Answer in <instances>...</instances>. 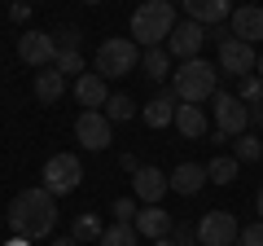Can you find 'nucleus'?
<instances>
[{"label": "nucleus", "mask_w": 263, "mask_h": 246, "mask_svg": "<svg viewBox=\"0 0 263 246\" xmlns=\"http://www.w3.org/2000/svg\"><path fill=\"white\" fill-rule=\"evenodd\" d=\"M237 163H259L263 159V141L259 136H250V132H241L237 136V154H233Z\"/></svg>", "instance_id": "nucleus-27"}, {"label": "nucleus", "mask_w": 263, "mask_h": 246, "mask_svg": "<svg viewBox=\"0 0 263 246\" xmlns=\"http://www.w3.org/2000/svg\"><path fill=\"white\" fill-rule=\"evenodd\" d=\"M53 246H79V242H75V237H57Z\"/></svg>", "instance_id": "nucleus-37"}, {"label": "nucleus", "mask_w": 263, "mask_h": 246, "mask_svg": "<svg viewBox=\"0 0 263 246\" xmlns=\"http://www.w3.org/2000/svg\"><path fill=\"white\" fill-rule=\"evenodd\" d=\"M136 66H141V48L132 44V40L114 36V40H101L97 44V75L101 79H123Z\"/></svg>", "instance_id": "nucleus-4"}, {"label": "nucleus", "mask_w": 263, "mask_h": 246, "mask_svg": "<svg viewBox=\"0 0 263 246\" xmlns=\"http://www.w3.org/2000/svg\"><path fill=\"white\" fill-rule=\"evenodd\" d=\"M141 167H145V163L136 159V154H123V171H141Z\"/></svg>", "instance_id": "nucleus-35"}, {"label": "nucleus", "mask_w": 263, "mask_h": 246, "mask_svg": "<svg viewBox=\"0 0 263 246\" xmlns=\"http://www.w3.org/2000/svg\"><path fill=\"white\" fill-rule=\"evenodd\" d=\"M154 246H176V242H171V237H158V242H154Z\"/></svg>", "instance_id": "nucleus-40"}, {"label": "nucleus", "mask_w": 263, "mask_h": 246, "mask_svg": "<svg viewBox=\"0 0 263 246\" xmlns=\"http://www.w3.org/2000/svg\"><path fill=\"white\" fill-rule=\"evenodd\" d=\"M254 211H259V220H263V189L254 194Z\"/></svg>", "instance_id": "nucleus-36"}, {"label": "nucleus", "mask_w": 263, "mask_h": 246, "mask_svg": "<svg viewBox=\"0 0 263 246\" xmlns=\"http://www.w3.org/2000/svg\"><path fill=\"white\" fill-rule=\"evenodd\" d=\"M141 71L154 79V84H167V75L176 66H171V53H167V44H158V48H145L141 53Z\"/></svg>", "instance_id": "nucleus-21"}, {"label": "nucleus", "mask_w": 263, "mask_h": 246, "mask_svg": "<svg viewBox=\"0 0 263 246\" xmlns=\"http://www.w3.org/2000/svg\"><path fill=\"white\" fill-rule=\"evenodd\" d=\"M101 233H105V224L92 216V211H84V216H75V224H70V237H75L79 246L84 242H101Z\"/></svg>", "instance_id": "nucleus-23"}, {"label": "nucleus", "mask_w": 263, "mask_h": 246, "mask_svg": "<svg viewBox=\"0 0 263 246\" xmlns=\"http://www.w3.org/2000/svg\"><path fill=\"white\" fill-rule=\"evenodd\" d=\"M75 136H79V145H84V150L101 154V150H110V145H114V123L105 119L101 110H79Z\"/></svg>", "instance_id": "nucleus-8"}, {"label": "nucleus", "mask_w": 263, "mask_h": 246, "mask_svg": "<svg viewBox=\"0 0 263 246\" xmlns=\"http://www.w3.org/2000/svg\"><path fill=\"white\" fill-rule=\"evenodd\" d=\"M237 242H241V246H263V220H259V224H250V229H241Z\"/></svg>", "instance_id": "nucleus-32"}, {"label": "nucleus", "mask_w": 263, "mask_h": 246, "mask_svg": "<svg viewBox=\"0 0 263 246\" xmlns=\"http://www.w3.org/2000/svg\"><path fill=\"white\" fill-rule=\"evenodd\" d=\"M250 123H254V128H263V97L250 106Z\"/></svg>", "instance_id": "nucleus-34"}, {"label": "nucleus", "mask_w": 263, "mask_h": 246, "mask_svg": "<svg viewBox=\"0 0 263 246\" xmlns=\"http://www.w3.org/2000/svg\"><path fill=\"white\" fill-rule=\"evenodd\" d=\"M228 31L246 44H263V5H237V13L228 18Z\"/></svg>", "instance_id": "nucleus-12"}, {"label": "nucleus", "mask_w": 263, "mask_h": 246, "mask_svg": "<svg viewBox=\"0 0 263 246\" xmlns=\"http://www.w3.org/2000/svg\"><path fill=\"white\" fill-rule=\"evenodd\" d=\"M27 13H31V0H13L9 18H13V22H22V18H27Z\"/></svg>", "instance_id": "nucleus-33"}, {"label": "nucleus", "mask_w": 263, "mask_h": 246, "mask_svg": "<svg viewBox=\"0 0 263 246\" xmlns=\"http://www.w3.org/2000/svg\"><path fill=\"white\" fill-rule=\"evenodd\" d=\"M75 97L84 110H101L105 101H110V88H105V79L97 75V71H84V75L75 79Z\"/></svg>", "instance_id": "nucleus-16"}, {"label": "nucleus", "mask_w": 263, "mask_h": 246, "mask_svg": "<svg viewBox=\"0 0 263 246\" xmlns=\"http://www.w3.org/2000/svg\"><path fill=\"white\" fill-rule=\"evenodd\" d=\"M202 44H206V27H202V22H193V18L176 22V31L167 36V53L180 57V62L197 57V53H202Z\"/></svg>", "instance_id": "nucleus-10"}, {"label": "nucleus", "mask_w": 263, "mask_h": 246, "mask_svg": "<svg viewBox=\"0 0 263 246\" xmlns=\"http://www.w3.org/2000/svg\"><path fill=\"white\" fill-rule=\"evenodd\" d=\"M184 13L211 31V27H219V22L233 18V0H184Z\"/></svg>", "instance_id": "nucleus-13"}, {"label": "nucleus", "mask_w": 263, "mask_h": 246, "mask_svg": "<svg viewBox=\"0 0 263 246\" xmlns=\"http://www.w3.org/2000/svg\"><path fill=\"white\" fill-rule=\"evenodd\" d=\"M202 185H206V167H197V163H180V167L167 176V189L184 194V198H189V194H197Z\"/></svg>", "instance_id": "nucleus-19"}, {"label": "nucleus", "mask_w": 263, "mask_h": 246, "mask_svg": "<svg viewBox=\"0 0 263 246\" xmlns=\"http://www.w3.org/2000/svg\"><path fill=\"white\" fill-rule=\"evenodd\" d=\"M176 132H180V136H189V141H202V136L211 132L206 110H202V106H189V101H180V106H176Z\"/></svg>", "instance_id": "nucleus-17"}, {"label": "nucleus", "mask_w": 263, "mask_h": 246, "mask_svg": "<svg viewBox=\"0 0 263 246\" xmlns=\"http://www.w3.org/2000/svg\"><path fill=\"white\" fill-rule=\"evenodd\" d=\"M132 110H136V106H132V97H123V93H110V101L101 106V114H105L110 123H127Z\"/></svg>", "instance_id": "nucleus-25"}, {"label": "nucleus", "mask_w": 263, "mask_h": 246, "mask_svg": "<svg viewBox=\"0 0 263 246\" xmlns=\"http://www.w3.org/2000/svg\"><path fill=\"white\" fill-rule=\"evenodd\" d=\"M136 242H141L136 224H119V220H114V224L101 233V246H136Z\"/></svg>", "instance_id": "nucleus-24"}, {"label": "nucleus", "mask_w": 263, "mask_h": 246, "mask_svg": "<svg viewBox=\"0 0 263 246\" xmlns=\"http://www.w3.org/2000/svg\"><path fill=\"white\" fill-rule=\"evenodd\" d=\"M79 180H84V167H79L75 154H53V159L44 163V189L53 194V198H62V194H75Z\"/></svg>", "instance_id": "nucleus-6"}, {"label": "nucleus", "mask_w": 263, "mask_h": 246, "mask_svg": "<svg viewBox=\"0 0 263 246\" xmlns=\"http://www.w3.org/2000/svg\"><path fill=\"white\" fill-rule=\"evenodd\" d=\"M114 220H119V224H132V220H136V211H141V207H136V198H119V202H114Z\"/></svg>", "instance_id": "nucleus-30"}, {"label": "nucleus", "mask_w": 263, "mask_h": 246, "mask_svg": "<svg viewBox=\"0 0 263 246\" xmlns=\"http://www.w3.org/2000/svg\"><path fill=\"white\" fill-rule=\"evenodd\" d=\"M254 62H259V53H254V44H246V40L228 36L219 40V75H254Z\"/></svg>", "instance_id": "nucleus-9"}, {"label": "nucleus", "mask_w": 263, "mask_h": 246, "mask_svg": "<svg viewBox=\"0 0 263 246\" xmlns=\"http://www.w3.org/2000/svg\"><path fill=\"white\" fill-rule=\"evenodd\" d=\"M62 97H66V75H62L57 66H44V71L35 75V101H40V106H57Z\"/></svg>", "instance_id": "nucleus-18"}, {"label": "nucleus", "mask_w": 263, "mask_h": 246, "mask_svg": "<svg viewBox=\"0 0 263 246\" xmlns=\"http://www.w3.org/2000/svg\"><path fill=\"white\" fill-rule=\"evenodd\" d=\"M237 171H241V163H237L233 154H215V159L206 163V180L211 185H233Z\"/></svg>", "instance_id": "nucleus-22"}, {"label": "nucleus", "mask_w": 263, "mask_h": 246, "mask_svg": "<svg viewBox=\"0 0 263 246\" xmlns=\"http://www.w3.org/2000/svg\"><path fill=\"white\" fill-rule=\"evenodd\" d=\"M193 229L202 246H237V237H241V224H237L233 211H206Z\"/></svg>", "instance_id": "nucleus-7"}, {"label": "nucleus", "mask_w": 263, "mask_h": 246, "mask_svg": "<svg viewBox=\"0 0 263 246\" xmlns=\"http://www.w3.org/2000/svg\"><path fill=\"white\" fill-rule=\"evenodd\" d=\"M18 57L27 62V66H53L57 62V40L48 36V31H27V36H18Z\"/></svg>", "instance_id": "nucleus-11"}, {"label": "nucleus", "mask_w": 263, "mask_h": 246, "mask_svg": "<svg viewBox=\"0 0 263 246\" xmlns=\"http://www.w3.org/2000/svg\"><path fill=\"white\" fill-rule=\"evenodd\" d=\"M171 242H176V246H197V229L193 224H171Z\"/></svg>", "instance_id": "nucleus-31"}, {"label": "nucleus", "mask_w": 263, "mask_h": 246, "mask_svg": "<svg viewBox=\"0 0 263 246\" xmlns=\"http://www.w3.org/2000/svg\"><path fill=\"white\" fill-rule=\"evenodd\" d=\"M259 97H263V79H259V75H241V79H237V101L254 106Z\"/></svg>", "instance_id": "nucleus-28"}, {"label": "nucleus", "mask_w": 263, "mask_h": 246, "mask_svg": "<svg viewBox=\"0 0 263 246\" xmlns=\"http://www.w3.org/2000/svg\"><path fill=\"white\" fill-rule=\"evenodd\" d=\"M132 224H136V233H141V237L158 242V237H167V233H171V224H176V220H171L167 211L158 207V202H149V207L136 211V220H132Z\"/></svg>", "instance_id": "nucleus-15"}, {"label": "nucleus", "mask_w": 263, "mask_h": 246, "mask_svg": "<svg viewBox=\"0 0 263 246\" xmlns=\"http://www.w3.org/2000/svg\"><path fill=\"white\" fill-rule=\"evenodd\" d=\"M132 194H136V202H158L162 194H167V171L158 167H141V171H132Z\"/></svg>", "instance_id": "nucleus-14"}, {"label": "nucleus", "mask_w": 263, "mask_h": 246, "mask_svg": "<svg viewBox=\"0 0 263 246\" xmlns=\"http://www.w3.org/2000/svg\"><path fill=\"white\" fill-rule=\"evenodd\" d=\"M5 246H31V242H27V237H9V242H5Z\"/></svg>", "instance_id": "nucleus-38"}, {"label": "nucleus", "mask_w": 263, "mask_h": 246, "mask_svg": "<svg viewBox=\"0 0 263 246\" xmlns=\"http://www.w3.org/2000/svg\"><path fill=\"white\" fill-rule=\"evenodd\" d=\"M9 229L13 237H27V242H40L57 229V198L35 185V189H22L18 198L9 202Z\"/></svg>", "instance_id": "nucleus-1"}, {"label": "nucleus", "mask_w": 263, "mask_h": 246, "mask_svg": "<svg viewBox=\"0 0 263 246\" xmlns=\"http://www.w3.org/2000/svg\"><path fill=\"white\" fill-rule=\"evenodd\" d=\"M176 93H158L154 101H145V110H141V119L149 123V128H167V123H176Z\"/></svg>", "instance_id": "nucleus-20"}, {"label": "nucleus", "mask_w": 263, "mask_h": 246, "mask_svg": "<svg viewBox=\"0 0 263 246\" xmlns=\"http://www.w3.org/2000/svg\"><path fill=\"white\" fill-rule=\"evenodd\" d=\"M53 40H57V48H79V40H84V31L66 22L62 31H53Z\"/></svg>", "instance_id": "nucleus-29"}, {"label": "nucleus", "mask_w": 263, "mask_h": 246, "mask_svg": "<svg viewBox=\"0 0 263 246\" xmlns=\"http://www.w3.org/2000/svg\"><path fill=\"white\" fill-rule=\"evenodd\" d=\"M84 5H101V0H84Z\"/></svg>", "instance_id": "nucleus-41"}, {"label": "nucleus", "mask_w": 263, "mask_h": 246, "mask_svg": "<svg viewBox=\"0 0 263 246\" xmlns=\"http://www.w3.org/2000/svg\"><path fill=\"white\" fill-rule=\"evenodd\" d=\"M171 93L176 101H189V106H202L219 93V66H211L206 57H189L171 71Z\"/></svg>", "instance_id": "nucleus-2"}, {"label": "nucleus", "mask_w": 263, "mask_h": 246, "mask_svg": "<svg viewBox=\"0 0 263 246\" xmlns=\"http://www.w3.org/2000/svg\"><path fill=\"white\" fill-rule=\"evenodd\" d=\"M211 110H215V132H224V136H241L250 128V106L237 101V93H224L219 88L211 97Z\"/></svg>", "instance_id": "nucleus-5"}, {"label": "nucleus", "mask_w": 263, "mask_h": 246, "mask_svg": "<svg viewBox=\"0 0 263 246\" xmlns=\"http://www.w3.org/2000/svg\"><path fill=\"white\" fill-rule=\"evenodd\" d=\"M176 31V5L171 0H141L132 13V44L136 48H158Z\"/></svg>", "instance_id": "nucleus-3"}, {"label": "nucleus", "mask_w": 263, "mask_h": 246, "mask_svg": "<svg viewBox=\"0 0 263 246\" xmlns=\"http://www.w3.org/2000/svg\"><path fill=\"white\" fill-rule=\"evenodd\" d=\"M53 66L57 71H62V75L66 79H70V75H84V53H79V48H57V62H53Z\"/></svg>", "instance_id": "nucleus-26"}, {"label": "nucleus", "mask_w": 263, "mask_h": 246, "mask_svg": "<svg viewBox=\"0 0 263 246\" xmlns=\"http://www.w3.org/2000/svg\"><path fill=\"white\" fill-rule=\"evenodd\" d=\"M254 75H259V79H263V53H259V62H254Z\"/></svg>", "instance_id": "nucleus-39"}]
</instances>
